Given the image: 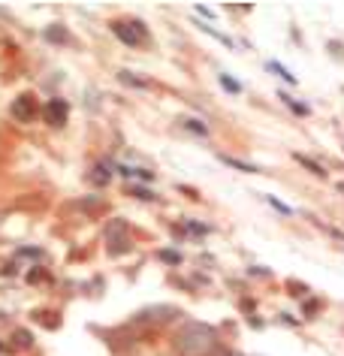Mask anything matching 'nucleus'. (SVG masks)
I'll return each instance as SVG.
<instances>
[{
	"label": "nucleus",
	"mask_w": 344,
	"mask_h": 356,
	"mask_svg": "<svg viewBox=\"0 0 344 356\" xmlns=\"http://www.w3.org/2000/svg\"><path fill=\"white\" fill-rule=\"evenodd\" d=\"M215 344H218L215 329L203 327V323H185L179 329V335H175V351L181 356H205L215 351Z\"/></svg>",
	"instance_id": "obj_1"
},
{
	"label": "nucleus",
	"mask_w": 344,
	"mask_h": 356,
	"mask_svg": "<svg viewBox=\"0 0 344 356\" xmlns=\"http://www.w3.org/2000/svg\"><path fill=\"white\" fill-rule=\"evenodd\" d=\"M112 34L118 36L124 45L136 49V45H145L148 43V30H145L142 21H115L112 25Z\"/></svg>",
	"instance_id": "obj_2"
},
{
	"label": "nucleus",
	"mask_w": 344,
	"mask_h": 356,
	"mask_svg": "<svg viewBox=\"0 0 344 356\" xmlns=\"http://www.w3.org/2000/svg\"><path fill=\"white\" fill-rule=\"evenodd\" d=\"M36 112H40V106H36V97H34V94H19V97L12 100V118L21 121V124L34 121Z\"/></svg>",
	"instance_id": "obj_3"
},
{
	"label": "nucleus",
	"mask_w": 344,
	"mask_h": 356,
	"mask_svg": "<svg viewBox=\"0 0 344 356\" xmlns=\"http://www.w3.org/2000/svg\"><path fill=\"white\" fill-rule=\"evenodd\" d=\"M67 115H70V106H67L64 100H49L43 106V118L49 121L51 127H60L67 121Z\"/></svg>",
	"instance_id": "obj_4"
},
{
	"label": "nucleus",
	"mask_w": 344,
	"mask_h": 356,
	"mask_svg": "<svg viewBox=\"0 0 344 356\" xmlns=\"http://www.w3.org/2000/svg\"><path fill=\"white\" fill-rule=\"evenodd\" d=\"M293 161H296V163H302L308 172H314L317 178H326V169H323V166H320V163L311 161V157H305V154H299V151H296V154H293Z\"/></svg>",
	"instance_id": "obj_5"
},
{
	"label": "nucleus",
	"mask_w": 344,
	"mask_h": 356,
	"mask_svg": "<svg viewBox=\"0 0 344 356\" xmlns=\"http://www.w3.org/2000/svg\"><path fill=\"white\" fill-rule=\"evenodd\" d=\"M109 178H112V169H106V166H94V172H91V181H94V185H106Z\"/></svg>",
	"instance_id": "obj_6"
},
{
	"label": "nucleus",
	"mask_w": 344,
	"mask_h": 356,
	"mask_svg": "<svg viewBox=\"0 0 344 356\" xmlns=\"http://www.w3.org/2000/svg\"><path fill=\"white\" fill-rule=\"evenodd\" d=\"M118 79H121V82H127V85H133V88H148V82L139 79V75H130V70H121V73H118Z\"/></svg>",
	"instance_id": "obj_7"
},
{
	"label": "nucleus",
	"mask_w": 344,
	"mask_h": 356,
	"mask_svg": "<svg viewBox=\"0 0 344 356\" xmlns=\"http://www.w3.org/2000/svg\"><path fill=\"white\" fill-rule=\"evenodd\" d=\"M227 166H233V169H242V172H260V166H251V163H242V161H233V157H220Z\"/></svg>",
	"instance_id": "obj_8"
},
{
	"label": "nucleus",
	"mask_w": 344,
	"mask_h": 356,
	"mask_svg": "<svg viewBox=\"0 0 344 356\" xmlns=\"http://www.w3.org/2000/svg\"><path fill=\"white\" fill-rule=\"evenodd\" d=\"M130 196H139L145 202H154V193L148 191V187H130Z\"/></svg>",
	"instance_id": "obj_9"
},
{
	"label": "nucleus",
	"mask_w": 344,
	"mask_h": 356,
	"mask_svg": "<svg viewBox=\"0 0 344 356\" xmlns=\"http://www.w3.org/2000/svg\"><path fill=\"white\" fill-rule=\"evenodd\" d=\"M45 36H49V40H55V43H64V40H67V30H60V27H49V30H45Z\"/></svg>",
	"instance_id": "obj_10"
},
{
	"label": "nucleus",
	"mask_w": 344,
	"mask_h": 356,
	"mask_svg": "<svg viewBox=\"0 0 344 356\" xmlns=\"http://www.w3.org/2000/svg\"><path fill=\"white\" fill-rule=\"evenodd\" d=\"M220 85H224L227 91H233V94H239V91H242L239 82H236V79H229V75H220Z\"/></svg>",
	"instance_id": "obj_11"
},
{
	"label": "nucleus",
	"mask_w": 344,
	"mask_h": 356,
	"mask_svg": "<svg viewBox=\"0 0 344 356\" xmlns=\"http://www.w3.org/2000/svg\"><path fill=\"white\" fill-rule=\"evenodd\" d=\"M185 127H190V130H194V133H209V127L200 124V121H196V118H185Z\"/></svg>",
	"instance_id": "obj_12"
},
{
	"label": "nucleus",
	"mask_w": 344,
	"mask_h": 356,
	"mask_svg": "<svg viewBox=\"0 0 344 356\" xmlns=\"http://www.w3.org/2000/svg\"><path fill=\"white\" fill-rule=\"evenodd\" d=\"M269 67H272V70H275V73H278V75H284V79H287V82H296V79H293V75H290V73H287V70H284V67H281V64H269Z\"/></svg>",
	"instance_id": "obj_13"
},
{
	"label": "nucleus",
	"mask_w": 344,
	"mask_h": 356,
	"mask_svg": "<svg viewBox=\"0 0 344 356\" xmlns=\"http://www.w3.org/2000/svg\"><path fill=\"white\" fill-rule=\"evenodd\" d=\"M160 260H170V263H179L181 257L175 254V251H160Z\"/></svg>",
	"instance_id": "obj_14"
},
{
	"label": "nucleus",
	"mask_w": 344,
	"mask_h": 356,
	"mask_svg": "<svg viewBox=\"0 0 344 356\" xmlns=\"http://www.w3.org/2000/svg\"><path fill=\"white\" fill-rule=\"evenodd\" d=\"M187 230H190V233H196V236H205V233H209L203 224H187Z\"/></svg>",
	"instance_id": "obj_15"
},
{
	"label": "nucleus",
	"mask_w": 344,
	"mask_h": 356,
	"mask_svg": "<svg viewBox=\"0 0 344 356\" xmlns=\"http://www.w3.org/2000/svg\"><path fill=\"white\" fill-rule=\"evenodd\" d=\"M339 191H344V185H339Z\"/></svg>",
	"instance_id": "obj_16"
}]
</instances>
